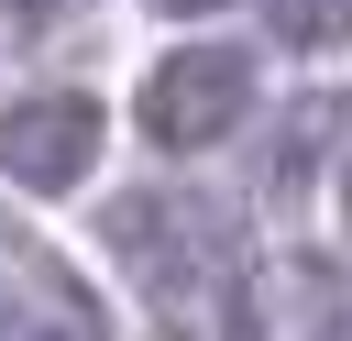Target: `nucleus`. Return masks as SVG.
<instances>
[{"mask_svg": "<svg viewBox=\"0 0 352 341\" xmlns=\"http://www.w3.org/2000/svg\"><path fill=\"white\" fill-rule=\"evenodd\" d=\"M330 132H341V99H330V88H308V99L275 121V143H264V176H275V187H308V176H319V154H330Z\"/></svg>", "mask_w": 352, "mask_h": 341, "instance_id": "423d86ee", "label": "nucleus"}, {"mask_svg": "<svg viewBox=\"0 0 352 341\" xmlns=\"http://www.w3.org/2000/svg\"><path fill=\"white\" fill-rule=\"evenodd\" d=\"M154 341H264V330H253V297H242V275H209V286H176V297H154Z\"/></svg>", "mask_w": 352, "mask_h": 341, "instance_id": "39448f33", "label": "nucleus"}, {"mask_svg": "<svg viewBox=\"0 0 352 341\" xmlns=\"http://www.w3.org/2000/svg\"><path fill=\"white\" fill-rule=\"evenodd\" d=\"M99 165V99L88 88H22L0 110V176L22 198H66Z\"/></svg>", "mask_w": 352, "mask_h": 341, "instance_id": "7ed1b4c3", "label": "nucleus"}, {"mask_svg": "<svg viewBox=\"0 0 352 341\" xmlns=\"http://www.w3.org/2000/svg\"><path fill=\"white\" fill-rule=\"evenodd\" d=\"M110 264L143 297H176V286L242 275V220L198 187H132V198H110Z\"/></svg>", "mask_w": 352, "mask_h": 341, "instance_id": "f257e3e1", "label": "nucleus"}, {"mask_svg": "<svg viewBox=\"0 0 352 341\" xmlns=\"http://www.w3.org/2000/svg\"><path fill=\"white\" fill-rule=\"evenodd\" d=\"M66 11H88V0H0V33H55Z\"/></svg>", "mask_w": 352, "mask_h": 341, "instance_id": "0eeeda50", "label": "nucleus"}, {"mask_svg": "<svg viewBox=\"0 0 352 341\" xmlns=\"http://www.w3.org/2000/svg\"><path fill=\"white\" fill-rule=\"evenodd\" d=\"M132 121H143V143H165V154L231 143V132L253 121V44H176V55H154Z\"/></svg>", "mask_w": 352, "mask_h": 341, "instance_id": "f03ea898", "label": "nucleus"}, {"mask_svg": "<svg viewBox=\"0 0 352 341\" xmlns=\"http://www.w3.org/2000/svg\"><path fill=\"white\" fill-rule=\"evenodd\" d=\"M154 11H176V22H187V11H220V0H154Z\"/></svg>", "mask_w": 352, "mask_h": 341, "instance_id": "6e6552de", "label": "nucleus"}, {"mask_svg": "<svg viewBox=\"0 0 352 341\" xmlns=\"http://www.w3.org/2000/svg\"><path fill=\"white\" fill-rule=\"evenodd\" d=\"M341 22H352V0H341Z\"/></svg>", "mask_w": 352, "mask_h": 341, "instance_id": "9d476101", "label": "nucleus"}, {"mask_svg": "<svg viewBox=\"0 0 352 341\" xmlns=\"http://www.w3.org/2000/svg\"><path fill=\"white\" fill-rule=\"evenodd\" d=\"M0 341H110V319L55 253H11L0 264Z\"/></svg>", "mask_w": 352, "mask_h": 341, "instance_id": "20e7f679", "label": "nucleus"}, {"mask_svg": "<svg viewBox=\"0 0 352 341\" xmlns=\"http://www.w3.org/2000/svg\"><path fill=\"white\" fill-rule=\"evenodd\" d=\"M341 220H352V154H341Z\"/></svg>", "mask_w": 352, "mask_h": 341, "instance_id": "1a4fd4ad", "label": "nucleus"}]
</instances>
